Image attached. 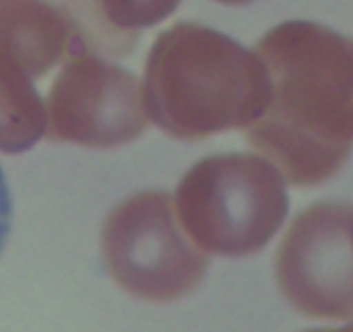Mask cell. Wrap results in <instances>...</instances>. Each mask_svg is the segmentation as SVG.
<instances>
[{
    "label": "cell",
    "instance_id": "1",
    "mask_svg": "<svg viewBox=\"0 0 353 332\" xmlns=\"http://www.w3.org/2000/svg\"><path fill=\"white\" fill-rule=\"evenodd\" d=\"M269 83L248 143L292 186L336 176L353 150V40L310 21H288L255 47Z\"/></svg>",
    "mask_w": 353,
    "mask_h": 332
},
{
    "label": "cell",
    "instance_id": "2",
    "mask_svg": "<svg viewBox=\"0 0 353 332\" xmlns=\"http://www.w3.org/2000/svg\"><path fill=\"white\" fill-rule=\"evenodd\" d=\"M268 96V74L257 54L203 24L165 30L145 62L150 123L176 140L245 129L264 112Z\"/></svg>",
    "mask_w": 353,
    "mask_h": 332
},
{
    "label": "cell",
    "instance_id": "3",
    "mask_svg": "<svg viewBox=\"0 0 353 332\" xmlns=\"http://www.w3.org/2000/svg\"><path fill=\"white\" fill-rule=\"evenodd\" d=\"M178 222L202 251L247 257L261 251L290 209L285 179L255 154H224L196 162L174 196Z\"/></svg>",
    "mask_w": 353,
    "mask_h": 332
},
{
    "label": "cell",
    "instance_id": "4",
    "mask_svg": "<svg viewBox=\"0 0 353 332\" xmlns=\"http://www.w3.org/2000/svg\"><path fill=\"white\" fill-rule=\"evenodd\" d=\"M102 257L110 278L145 302L181 300L199 288L209 257L181 229L165 191H143L121 202L102 229Z\"/></svg>",
    "mask_w": 353,
    "mask_h": 332
},
{
    "label": "cell",
    "instance_id": "5",
    "mask_svg": "<svg viewBox=\"0 0 353 332\" xmlns=\"http://www.w3.org/2000/svg\"><path fill=\"white\" fill-rule=\"evenodd\" d=\"M45 117L48 141L92 148L130 143L150 126L140 79L90 50L65 62L48 90Z\"/></svg>",
    "mask_w": 353,
    "mask_h": 332
},
{
    "label": "cell",
    "instance_id": "6",
    "mask_svg": "<svg viewBox=\"0 0 353 332\" xmlns=\"http://www.w3.org/2000/svg\"><path fill=\"white\" fill-rule=\"evenodd\" d=\"M276 281L309 319H353V205L321 202L299 214L279 243Z\"/></svg>",
    "mask_w": 353,
    "mask_h": 332
},
{
    "label": "cell",
    "instance_id": "7",
    "mask_svg": "<svg viewBox=\"0 0 353 332\" xmlns=\"http://www.w3.org/2000/svg\"><path fill=\"white\" fill-rule=\"evenodd\" d=\"M179 2L181 0H92L97 17L121 55L137 45L141 28L164 21Z\"/></svg>",
    "mask_w": 353,
    "mask_h": 332
},
{
    "label": "cell",
    "instance_id": "8",
    "mask_svg": "<svg viewBox=\"0 0 353 332\" xmlns=\"http://www.w3.org/2000/svg\"><path fill=\"white\" fill-rule=\"evenodd\" d=\"M10 227H12V198H10L7 179L0 167V255L6 250Z\"/></svg>",
    "mask_w": 353,
    "mask_h": 332
},
{
    "label": "cell",
    "instance_id": "9",
    "mask_svg": "<svg viewBox=\"0 0 353 332\" xmlns=\"http://www.w3.org/2000/svg\"><path fill=\"white\" fill-rule=\"evenodd\" d=\"M307 332H353V324L347 327H338V329H316V331H307Z\"/></svg>",
    "mask_w": 353,
    "mask_h": 332
}]
</instances>
